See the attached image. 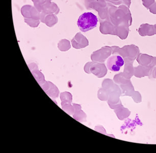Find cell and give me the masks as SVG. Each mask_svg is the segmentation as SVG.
<instances>
[{
    "label": "cell",
    "mask_w": 156,
    "mask_h": 153,
    "mask_svg": "<svg viewBox=\"0 0 156 153\" xmlns=\"http://www.w3.org/2000/svg\"><path fill=\"white\" fill-rule=\"evenodd\" d=\"M98 22L95 15L91 12H85L79 17L77 25L81 31L86 32L97 27Z\"/></svg>",
    "instance_id": "6da1fadb"
},
{
    "label": "cell",
    "mask_w": 156,
    "mask_h": 153,
    "mask_svg": "<svg viewBox=\"0 0 156 153\" xmlns=\"http://www.w3.org/2000/svg\"><path fill=\"white\" fill-rule=\"evenodd\" d=\"M124 61L122 56H110L107 61V66L108 69L113 72L120 70V68L124 65Z\"/></svg>",
    "instance_id": "7a4b0ae2"
}]
</instances>
